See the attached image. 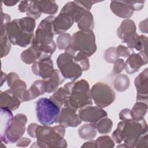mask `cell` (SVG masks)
<instances>
[{"label": "cell", "mask_w": 148, "mask_h": 148, "mask_svg": "<svg viewBox=\"0 0 148 148\" xmlns=\"http://www.w3.org/2000/svg\"><path fill=\"white\" fill-rule=\"evenodd\" d=\"M97 131L101 134H107L110 132L113 127V121L107 117H103L94 125Z\"/></svg>", "instance_id": "cell-32"}, {"label": "cell", "mask_w": 148, "mask_h": 148, "mask_svg": "<svg viewBox=\"0 0 148 148\" xmlns=\"http://www.w3.org/2000/svg\"><path fill=\"white\" fill-rule=\"evenodd\" d=\"M71 35L67 33L60 34L56 41V45L60 50H65L71 42Z\"/></svg>", "instance_id": "cell-35"}, {"label": "cell", "mask_w": 148, "mask_h": 148, "mask_svg": "<svg viewBox=\"0 0 148 148\" xmlns=\"http://www.w3.org/2000/svg\"><path fill=\"white\" fill-rule=\"evenodd\" d=\"M27 117L23 113H18L14 116L13 123L7 131L1 142L3 143H14L20 139L25 131Z\"/></svg>", "instance_id": "cell-10"}, {"label": "cell", "mask_w": 148, "mask_h": 148, "mask_svg": "<svg viewBox=\"0 0 148 148\" xmlns=\"http://www.w3.org/2000/svg\"><path fill=\"white\" fill-rule=\"evenodd\" d=\"M117 55L119 57H123L124 58L128 57L130 55L129 48L123 45H119L116 48Z\"/></svg>", "instance_id": "cell-40"}, {"label": "cell", "mask_w": 148, "mask_h": 148, "mask_svg": "<svg viewBox=\"0 0 148 148\" xmlns=\"http://www.w3.org/2000/svg\"><path fill=\"white\" fill-rule=\"evenodd\" d=\"M130 84L128 77L124 74H118L113 81L114 88L118 91L123 92L128 89Z\"/></svg>", "instance_id": "cell-31"}, {"label": "cell", "mask_w": 148, "mask_h": 148, "mask_svg": "<svg viewBox=\"0 0 148 148\" xmlns=\"http://www.w3.org/2000/svg\"><path fill=\"white\" fill-rule=\"evenodd\" d=\"M96 50L95 36L92 30H80L71 36L70 44L65 52L73 56L80 53L89 57Z\"/></svg>", "instance_id": "cell-6"}, {"label": "cell", "mask_w": 148, "mask_h": 148, "mask_svg": "<svg viewBox=\"0 0 148 148\" xmlns=\"http://www.w3.org/2000/svg\"><path fill=\"white\" fill-rule=\"evenodd\" d=\"M45 92L43 80L35 81L30 88L25 92L22 98V102L29 101L35 99Z\"/></svg>", "instance_id": "cell-22"}, {"label": "cell", "mask_w": 148, "mask_h": 148, "mask_svg": "<svg viewBox=\"0 0 148 148\" xmlns=\"http://www.w3.org/2000/svg\"><path fill=\"white\" fill-rule=\"evenodd\" d=\"M77 110L64 106L58 117V123L66 127H76L82 123V120L77 113Z\"/></svg>", "instance_id": "cell-13"}, {"label": "cell", "mask_w": 148, "mask_h": 148, "mask_svg": "<svg viewBox=\"0 0 148 148\" xmlns=\"http://www.w3.org/2000/svg\"><path fill=\"white\" fill-rule=\"evenodd\" d=\"M18 10L22 13H26L27 17L38 19L40 17L41 13L39 12L36 1H22L18 6Z\"/></svg>", "instance_id": "cell-23"}, {"label": "cell", "mask_w": 148, "mask_h": 148, "mask_svg": "<svg viewBox=\"0 0 148 148\" xmlns=\"http://www.w3.org/2000/svg\"><path fill=\"white\" fill-rule=\"evenodd\" d=\"M3 3L6 6H12L16 5L17 3H18V2L14 1H3Z\"/></svg>", "instance_id": "cell-47"}, {"label": "cell", "mask_w": 148, "mask_h": 148, "mask_svg": "<svg viewBox=\"0 0 148 148\" xmlns=\"http://www.w3.org/2000/svg\"><path fill=\"white\" fill-rule=\"evenodd\" d=\"M82 147H95V140H90L88 142H85L82 146Z\"/></svg>", "instance_id": "cell-46"}, {"label": "cell", "mask_w": 148, "mask_h": 148, "mask_svg": "<svg viewBox=\"0 0 148 148\" xmlns=\"http://www.w3.org/2000/svg\"><path fill=\"white\" fill-rule=\"evenodd\" d=\"M36 27L35 20L29 17L14 19L7 25L8 38L12 44L25 47L32 44Z\"/></svg>", "instance_id": "cell-2"}, {"label": "cell", "mask_w": 148, "mask_h": 148, "mask_svg": "<svg viewBox=\"0 0 148 148\" xmlns=\"http://www.w3.org/2000/svg\"><path fill=\"white\" fill-rule=\"evenodd\" d=\"M95 145L98 148H112L114 147V141L110 136L103 135L95 140Z\"/></svg>", "instance_id": "cell-34"}, {"label": "cell", "mask_w": 148, "mask_h": 148, "mask_svg": "<svg viewBox=\"0 0 148 148\" xmlns=\"http://www.w3.org/2000/svg\"><path fill=\"white\" fill-rule=\"evenodd\" d=\"M65 134V127L61 124L53 127L38 124L35 132L36 143L39 147H66Z\"/></svg>", "instance_id": "cell-5"}, {"label": "cell", "mask_w": 148, "mask_h": 148, "mask_svg": "<svg viewBox=\"0 0 148 148\" xmlns=\"http://www.w3.org/2000/svg\"><path fill=\"white\" fill-rule=\"evenodd\" d=\"M74 59L77 64L80 66L83 71H86L90 68L88 57L86 55L78 53L74 56Z\"/></svg>", "instance_id": "cell-36"}, {"label": "cell", "mask_w": 148, "mask_h": 148, "mask_svg": "<svg viewBox=\"0 0 148 148\" xmlns=\"http://www.w3.org/2000/svg\"><path fill=\"white\" fill-rule=\"evenodd\" d=\"M10 87L9 90L16 97L18 98L22 102V98L27 91V85L24 81L17 77L11 83L8 85Z\"/></svg>", "instance_id": "cell-27"}, {"label": "cell", "mask_w": 148, "mask_h": 148, "mask_svg": "<svg viewBox=\"0 0 148 148\" xmlns=\"http://www.w3.org/2000/svg\"><path fill=\"white\" fill-rule=\"evenodd\" d=\"M55 17L49 16L42 20L35 31L32 45L42 53L43 58H51L56 51L57 45L53 40L54 32L53 22Z\"/></svg>", "instance_id": "cell-3"}, {"label": "cell", "mask_w": 148, "mask_h": 148, "mask_svg": "<svg viewBox=\"0 0 148 148\" xmlns=\"http://www.w3.org/2000/svg\"><path fill=\"white\" fill-rule=\"evenodd\" d=\"M125 62L126 72L129 74H133L138 72L142 66L147 63V53H132L128 56Z\"/></svg>", "instance_id": "cell-17"}, {"label": "cell", "mask_w": 148, "mask_h": 148, "mask_svg": "<svg viewBox=\"0 0 148 148\" xmlns=\"http://www.w3.org/2000/svg\"><path fill=\"white\" fill-rule=\"evenodd\" d=\"M147 111V103L141 102H136L131 109V113L133 120L137 121L143 120Z\"/></svg>", "instance_id": "cell-29"}, {"label": "cell", "mask_w": 148, "mask_h": 148, "mask_svg": "<svg viewBox=\"0 0 148 148\" xmlns=\"http://www.w3.org/2000/svg\"><path fill=\"white\" fill-rule=\"evenodd\" d=\"M61 108L50 98H40L36 102V118L42 125H50L58 123Z\"/></svg>", "instance_id": "cell-7"}, {"label": "cell", "mask_w": 148, "mask_h": 148, "mask_svg": "<svg viewBox=\"0 0 148 148\" xmlns=\"http://www.w3.org/2000/svg\"><path fill=\"white\" fill-rule=\"evenodd\" d=\"M134 11L140 10L144 6L145 1H127Z\"/></svg>", "instance_id": "cell-41"}, {"label": "cell", "mask_w": 148, "mask_h": 148, "mask_svg": "<svg viewBox=\"0 0 148 148\" xmlns=\"http://www.w3.org/2000/svg\"><path fill=\"white\" fill-rule=\"evenodd\" d=\"M1 73H2V76H1V86H2L3 83L4 82L6 81V77H7V75L5 73H3L2 71H1Z\"/></svg>", "instance_id": "cell-48"}, {"label": "cell", "mask_w": 148, "mask_h": 148, "mask_svg": "<svg viewBox=\"0 0 148 148\" xmlns=\"http://www.w3.org/2000/svg\"><path fill=\"white\" fill-rule=\"evenodd\" d=\"M57 67L64 78L75 81L79 78L83 71L74 59V56L65 52L60 54L57 58Z\"/></svg>", "instance_id": "cell-8"}, {"label": "cell", "mask_w": 148, "mask_h": 148, "mask_svg": "<svg viewBox=\"0 0 148 148\" xmlns=\"http://www.w3.org/2000/svg\"><path fill=\"white\" fill-rule=\"evenodd\" d=\"M31 140L30 139L27 138H23L21 137L17 141L16 146L18 147H27L31 143Z\"/></svg>", "instance_id": "cell-44"}, {"label": "cell", "mask_w": 148, "mask_h": 148, "mask_svg": "<svg viewBox=\"0 0 148 148\" xmlns=\"http://www.w3.org/2000/svg\"><path fill=\"white\" fill-rule=\"evenodd\" d=\"M76 23L80 30H92L94 27L93 16L90 11L86 12Z\"/></svg>", "instance_id": "cell-28"}, {"label": "cell", "mask_w": 148, "mask_h": 148, "mask_svg": "<svg viewBox=\"0 0 148 148\" xmlns=\"http://www.w3.org/2000/svg\"><path fill=\"white\" fill-rule=\"evenodd\" d=\"M145 69L135 79L134 84L136 90V102L147 104L148 101V71Z\"/></svg>", "instance_id": "cell-12"}, {"label": "cell", "mask_w": 148, "mask_h": 148, "mask_svg": "<svg viewBox=\"0 0 148 148\" xmlns=\"http://www.w3.org/2000/svg\"><path fill=\"white\" fill-rule=\"evenodd\" d=\"M110 8L116 16L126 19L130 18L134 12L127 1H112L110 3Z\"/></svg>", "instance_id": "cell-18"}, {"label": "cell", "mask_w": 148, "mask_h": 148, "mask_svg": "<svg viewBox=\"0 0 148 148\" xmlns=\"http://www.w3.org/2000/svg\"><path fill=\"white\" fill-rule=\"evenodd\" d=\"M113 64L114 66L113 71L114 74L118 75L125 69V62L122 58H117Z\"/></svg>", "instance_id": "cell-39"}, {"label": "cell", "mask_w": 148, "mask_h": 148, "mask_svg": "<svg viewBox=\"0 0 148 148\" xmlns=\"http://www.w3.org/2000/svg\"><path fill=\"white\" fill-rule=\"evenodd\" d=\"M68 97V92L67 90L64 88V87H61L55 91L53 95L50 97V98L58 106L61 108L64 106Z\"/></svg>", "instance_id": "cell-33"}, {"label": "cell", "mask_w": 148, "mask_h": 148, "mask_svg": "<svg viewBox=\"0 0 148 148\" xmlns=\"http://www.w3.org/2000/svg\"><path fill=\"white\" fill-rule=\"evenodd\" d=\"M1 133L0 139L2 138L7 131L11 127L13 121V115L12 111L6 108H1Z\"/></svg>", "instance_id": "cell-25"}, {"label": "cell", "mask_w": 148, "mask_h": 148, "mask_svg": "<svg viewBox=\"0 0 148 148\" xmlns=\"http://www.w3.org/2000/svg\"><path fill=\"white\" fill-rule=\"evenodd\" d=\"M68 92V97L64 106L71 108L76 110L85 106L92 105L88 82L84 79L71 81L64 85Z\"/></svg>", "instance_id": "cell-4"}, {"label": "cell", "mask_w": 148, "mask_h": 148, "mask_svg": "<svg viewBox=\"0 0 148 148\" xmlns=\"http://www.w3.org/2000/svg\"><path fill=\"white\" fill-rule=\"evenodd\" d=\"M147 134L142 135L138 140L135 147H147Z\"/></svg>", "instance_id": "cell-43"}, {"label": "cell", "mask_w": 148, "mask_h": 148, "mask_svg": "<svg viewBox=\"0 0 148 148\" xmlns=\"http://www.w3.org/2000/svg\"><path fill=\"white\" fill-rule=\"evenodd\" d=\"M45 92L51 93L56 91L64 82V77L60 72L55 69L53 73L47 79H42Z\"/></svg>", "instance_id": "cell-21"}, {"label": "cell", "mask_w": 148, "mask_h": 148, "mask_svg": "<svg viewBox=\"0 0 148 148\" xmlns=\"http://www.w3.org/2000/svg\"><path fill=\"white\" fill-rule=\"evenodd\" d=\"M36 4L39 12L42 14L53 15L58 9V6L54 1H36Z\"/></svg>", "instance_id": "cell-26"}, {"label": "cell", "mask_w": 148, "mask_h": 148, "mask_svg": "<svg viewBox=\"0 0 148 148\" xmlns=\"http://www.w3.org/2000/svg\"><path fill=\"white\" fill-rule=\"evenodd\" d=\"M104 58L106 62L109 63H114L115 61L119 58L116 53V48L111 47L107 49L104 53Z\"/></svg>", "instance_id": "cell-38"}, {"label": "cell", "mask_w": 148, "mask_h": 148, "mask_svg": "<svg viewBox=\"0 0 148 148\" xmlns=\"http://www.w3.org/2000/svg\"><path fill=\"white\" fill-rule=\"evenodd\" d=\"M20 58L22 61L24 63L27 64H31L42 59L43 56L37 47L31 44V46L21 53Z\"/></svg>", "instance_id": "cell-24"}, {"label": "cell", "mask_w": 148, "mask_h": 148, "mask_svg": "<svg viewBox=\"0 0 148 148\" xmlns=\"http://www.w3.org/2000/svg\"><path fill=\"white\" fill-rule=\"evenodd\" d=\"M21 101L13 95L9 90H6L1 92L0 95V106L13 111L18 109Z\"/></svg>", "instance_id": "cell-19"}, {"label": "cell", "mask_w": 148, "mask_h": 148, "mask_svg": "<svg viewBox=\"0 0 148 148\" xmlns=\"http://www.w3.org/2000/svg\"><path fill=\"white\" fill-rule=\"evenodd\" d=\"M136 33L135 24L133 20L129 18L124 20L117 30V36L123 42L131 38Z\"/></svg>", "instance_id": "cell-20"}, {"label": "cell", "mask_w": 148, "mask_h": 148, "mask_svg": "<svg viewBox=\"0 0 148 148\" xmlns=\"http://www.w3.org/2000/svg\"><path fill=\"white\" fill-rule=\"evenodd\" d=\"M37 125L38 124L36 123H31L28 125L27 128V133L31 137L35 138V132Z\"/></svg>", "instance_id": "cell-45"}, {"label": "cell", "mask_w": 148, "mask_h": 148, "mask_svg": "<svg viewBox=\"0 0 148 148\" xmlns=\"http://www.w3.org/2000/svg\"><path fill=\"white\" fill-rule=\"evenodd\" d=\"M147 36L144 35H138L136 39L134 49L139 51V53H147Z\"/></svg>", "instance_id": "cell-37"}, {"label": "cell", "mask_w": 148, "mask_h": 148, "mask_svg": "<svg viewBox=\"0 0 148 148\" xmlns=\"http://www.w3.org/2000/svg\"><path fill=\"white\" fill-rule=\"evenodd\" d=\"M1 57L6 56L11 49V42L7 35V25L10 22L11 17L7 13H3L2 10L1 13Z\"/></svg>", "instance_id": "cell-14"}, {"label": "cell", "mask_w": 148, "mask_h": 148, "mask_svg": "<svg viewBox=\"0 0 148 148\" xmlns=\"http://www.w3.org/2000/svg\"><path fill=\"white\" fill-rule=\"evenodd\" d=\"M31 69L34 75L40 77L42 79L49 78L55 70L53 61L50 57L36 61L32 64Z\"/></svg>", "instance_id": "cell-15"}, {"label": "cell", "mask_w": 148, "mask_h": 148, "mask_svg": "<svg viewBox=\"0 0 148 148\" xmlns=\"http://www.w3.org/2000/svg\"><path fill=\"white\" fill-rule=\"evenodd\" d=\"M90 94L96 106L101 108L109 106L116 98L112 88L108 84L102 82L95 83L90 89Z\"/></svg>", "instance_id": "cell-9"}, {"label": "cell", "mask_w": 148, "mask_h": 148, "mask_svg": "<svg viewBox=\"0 0 148 148\" xmlns=\"http://www.w3.org/2000/svg\"><path fill=\"white\" fill-rule=\"evenodd\" d=\"M74 22V19L69 13L61 10L53 22L54 34L59 35L64 34L72 26Z\"/></svg>", "instance_id": "cell-16"}, {"label": "cell", "mask_w": 148, "mask_h": 148, "mask_svg": "<svg viewBox=\"0 0 148 148\" xmlns=\"http://www.w3.org/2000/svg\"><path fill=\"white\" fill-rule=\"evenodd\" d=\"M77 132L80 138L84 140H92L97 135L96 129L90 123L81 125L79 128Z\"/></svg>", "instance_id": "cell-30"}, {"label": "cell", "mask_w": 148, "mask_h": 148, "mask_svg": "<svg viewBox=\"0 0 148 148\" xmlns=\"http://www.w3.org/2000/svg\"><path fill=\"white\" fill-rule=\"evenodd\" d=\"M147 132V125L145 119L137 121L125 120L120 121L117 128L112 133L113 140L118 144L124 142L125 147H135L139 138Z\"/></svg>", "instance_id": "cell-1"}, {"label": "cell", "mask_w": 148, "mask_h": 148, "mask_svg": "<svg viewBox=\"0 0 148 148\" xmlns=\"http://www.w3.org/2000/svg\"><path fill=\"white\" fill-rule=\"evenodd\" d=\"M119 119L121 120H133L131 113V109L125 108L121 110L119 113Z\"/></svg>", "instance_id": "cell-42"}, {"label": "cell", "mask_w": 148, "mask_h": 148, "mask_svg": "<svg viewBox=\"0 0 148 148\" xmlns=\"http://www.w3.org/2000/svg\"><path fill=\"white\" fill-rule=\"evenodd\" d=\"M79 115L82 121L93 125L101 119L107 117V112L99 106L88 105L79 110Z\"/></svg>", "instance_id": "cell-11"}]
</instances>
